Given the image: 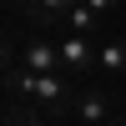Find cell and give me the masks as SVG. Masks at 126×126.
I'll list each match as a JSON object with an SVG mask.
<instances>
[{
  "label": "cell",
  "mask_w": 126,
  "mask_h": 126,
  "mask_svg": "<svg viewBox=\"0 0 126 126\" xmlns=\"http://www.w3.org/2000/svg\"><path fill=\"white\" fill-rule=\"evenodd\" d=\"M5 91L20 96V101H30L40 116H46V111H71V101H76V91H71L66 76H30V71L5 76Z\"/></svg>",
  "instance_id": "obj_1"
},
{
  "label": "cell",
  "mask_w": 126,
  "mask_h": 126,
  "mask_svg": "<svg viewBox=\"0 0 126 126\" xmlns=\"http://www.w3.org/2000/svg\"><path fill=\"white\" fill-rule=\"evenodd\" d=\"M56 50H61V76L66 81L96 71V46H91V35H66V40H56Z\"/></svg>",
  "instance_id": "obj_2"
},
{
  "label": "cell",
  "mask_w": 126,
  "mask_h": 126,
  "mask_svg": "<svg viewBox=\"0 0 126 126\" xmlns=\"http://www.w3.org/2000/svg\"><path fill=\"white\" fill-rule=\"evenodd\" d=\"M20 71H30V76H61V50H56V40H30V46L20 50Z\"/></svg>",
  "instance_id": "obj_3"
},
{
  "label": "cell",
  "mask_w": 126,
  "mask_h": 126,
  "mask_svg": "<svg viewBox=\"0 0 126 126\" xmlns=\"http://www.w3.org/2000/svg\"><path fill=\"white\" fill-rule=\"evenodd\" d=\"M71 116H76V126H111V101L101 91H76Z\"/></svg>",
  "instance_id": "obj_4"
},
{
  "label": "cell",
  "mask_w": 126,
  "mask_h": 126,
  "mask_svg": "<svg viewBox=\"0 0 126 126\" xmlns=\"http://www.w3.org/2000/svg\"><path fill=\"white\" fill-rule=\"evenodd\" d=\"M25 5V15L30 20H66L76 5H86V0H20Z\"/></svg>",
  "instance_id": "obj_5"
},
{
  "label": "cell",
  "mask_w": 126,
  "mask_h": 126,
  "mask_svg": "<svg viewBox=\"0 0 126 126\" xmlns=\"http://www.w3.org/2000/svg\"><path fill=\"white\" fill-rule=\"evenodd\" d=\"M96 71H106V76H126V40H106V46H96Z\"/></svg>",
  "instance_id": "obj_6"
},
{
  "label": "cell",
  "mask_w": 126,
  "mask_h": 126,
  "mask_svg": "<svg viewBox=\"0 0 126 126\" xmlns=\"http://www.w3.org/2000/svg\"><path fill=\"white\" fill-rule=\"evenodd\" d=\"M66 25H71V35H96V25H101V15H96L91 5H76V10L66 15Z\"/></svg>",
  "instance_id": "obj_7"
},
{
  "label": "cell",
  "mask_w": 126,
  "mask_h": 126,
  "mask_svg": "<svg viewBox=\"0 0 126 126\" xmlns=\"http://www.w3.org/2000/svg\"><path fill=\"white\" fill-rule=\"evenodd\" d=\"M5 126H40V111H25V116H10Z\"/></svg>",
  "instance_id": "obj_8"
},
{
  "label": "cell",
  "mask_w": 126,
  "mask_h": 126,
  "mask_svg": "<svg viewBox=\"0 0 126 126\" xmlns=\"http://www.w3.org/2000/svg\"><path fill=\"white\" fill-rule=\"evenodd\" d=\"M5 71H10V40L0 35V76H5Z\"/></svg>",
  "instance_id": "obj_9"
},
{
  "label": "cell",
  "mask_w": 126,
  "mask_h": 126,
  "mask_svg": "<svg viewBox=\"0 0 126 126\" xmlns=\"http://www.w3.org/2000/svg\"><path fill=\"white\" fill-rule=\"evenodd\" d=\"M86 5H91V10H96V15H106V10H111V5H116V0H86Z\"/></svg>",
  "instance_id": "obj_10"
}]
</instances>
